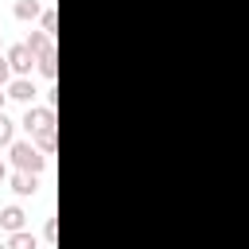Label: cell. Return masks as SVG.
<instances>
[{
	"label": "cell",
	"instance_id": "6da1fadb",
	"mask_svg": "<svg viewBox=\"0 0 249 249\" xmlns=\"http://www.w3.org/2000/svg\"><path fill=\"white\" fill-rule=\"evenodd\" d=\"M12 163H16L19 171H35V175H39V171L47 167V156H43L31 140H12Z\"/></svg>",
	"mask_w": 249,
	"mask_h": 249
},
{
	"label": "cell",
	"instance_id": "7a4b0ae2",
	"mask_svg": "<svg viewBox=\"0 0 249 249\" xmlns=\"http://www.w3.org/2000/svg\"><path fill=\"white\" fill-rule=\"evenodd\" d=\"M23 128H27L31 136H43L47 128H54V109H51V105H31V109L23 113Z\"/></svg>",
	"mask_w": 249,
	"mask_h": 249
},
{
	"label": "cell",
	"instance_id": "3957f363",
	"mask_svg": "<svg viewBox=\"0 0 249 249\" xmlns=\"http://www.w3.org/2000/svg\"><path fill=\"white\" fill-rule=\"evenodd\" d=\"M8 62H12V70H16L19 78H27V74L39 66V54H35L27 43H16V47H8Z\"/></svg>",
	"mask_w": 249,
	"mask_h": 249
},
{
	"label": "cell",
	"instance_id": "277c9868",
	"mask_svg": "<svg viewBox=\"0 0 249 249\" xmlns=\"http://www.w3.org/2000/svg\"><path fill=\"white\" fill-rule=\"evenodd\" d=\"M35 93H39V89H35L31 78H16V82H8V97H16V101H27V105H31Z\"/></svg>",
	"mask_w": 249,
	"mask_h": 249
},
{
	"label": "cell",
	"instance_id": "5b68a950",
	"mask_svg": "<svg viewBox=\"0 0 249 249\" xmlns=\"http://www.w3.org/2000/svg\"><path fill=\"white\" fill-rule=\"evenodd\" d=\"M12 191H16L19 198L35 195V191H39V179H35V171H16V175H12Z\"/></svg>",
	"mask_w": 249,
	"mask_h": 249
},
{
	"label": "cell",
	"instance_id": "8992f818",
	"mask_svg": "<svg viewBox=\"0 0 249 249\" xmlns=\"http://www.w3.org/2000/svg\"><path fill=\"white\" fill-rule=\"evenodd\" d=\"M23 222H27V214L19 206H0V230L16 233V230H23Z\"/></svg>",
	"mask_w": 249,
	"mask_h": 249
},
{
	"label": "cell",
	"instance_id": "52a82bcc",
	"mask_svg": "<svg viewBox=\"0 0 249 249\" xmlns=\"http://www.w3.org/2000/svg\"><path fill=\"white\" fill-rule=\"evenodd\" d=\"M27 47H31L35 54H43V51L54 47V35H51V31H31V35H27Z\"/></svg>",
	"mask_w": 249,
	"mask_h": 249
},
{
	"label": "cell",
	"instance_id": "ba28073f",
	"mask_svg": "<svg viewBox=\"0 0 249 249\" xmlns=\"http://www.w3.org/2000/svg\"><path fill=\"white\" fill-rule=\"evenodd\" d=\"M8 249H39V241H35V233L16 230V233H8Z\"/></svg>",
	"mask_w": 249,
	"mask_h": 249
},
{
	"label": "cell",
	"instance_id": "9c48e42d",
	"mask_svg": "<svg viewBox=\"0 0 249 249\" xmlns=\"http://www.w3.org/2000/svg\"><path fill=\"white\" fill-rule=\"evenodd\" d=\"M16 19H35L39 16V0H16Z\"/></svg>",
	"mask_w": 249,
	"mask_h": 249
},
{
	"label": "cell",
	"instance_id": "30bf717a",
	"mask_svg": "<svg viewBox=\"0 0 249 249\" xmlns=\"http://www.w3.org/2000/svg\"><path fill=\"white\" fill-rule=\"evenodd\" d=\"M16 140V124H12V117L8 113H0V148L4 144H12Z\"/></svg>",
	"mask_w": 249,
	"mask_h": 249
},
{
	"label": "cell",
	"instance_id": "8fae6325",
	"mask_svg": "<svg viewBox=\"0 0 249 249\" xmlns=\"http://www.w3.org/2000/svg\"><path fill=\"white\" fill-rule=\"evenodd\" d=\"M39 74H43V78H54V47L39 54Z\"/></svg>",
	"mask_w": 249,
	"mask_h": 249
},
{
	"label": "cell",
	"instance_id": "7c38bea8",
	"mask_svg": "<svg viewBox=\"0 0 249 249\" xmlns=\"http://www.w3.org/2000/svg\"><path fill=\"white\" fill-rule=\"evenodd\" d=\"M12 74H16V70H12V62H8V54H0V86H8Z\"/></svg>",
	"mask_w": 249,
	"mask_h": 249
},
{
	"label": "cell",
	"instance_id": "4fadbf2b",
	"mask_svg": "<svg viewBox=\"0 0 249 249\" xmlns=\"http://www.w3.org/2000/svg\"><path fill=\"white\" fill-rule=\"evenodd\" d=\"M39 144H43V152L51 156V152H54V128H47V132L39 136Z\"/></svg>",
	"mask_w": 249,
	"mask_h": 249
},
{
	"label": "cell",
	"instance_id": "5bb4252c",
	"mask_svg": "<svg viewBox=\"0 0 249 249\" xmlns=\"http://www.w3.org/2000/svg\"><path fill=\"white\" fill-rule=\"evenodd\" d=\"M54 27H58V23H54V12L47 8V12H43V31H51V35H54Z\"/></svg>",
	"mask_w": 249,
	"mask_h": 249
},
{
	"label": "cell",
	"instance_id": "9a60e30c",
	"mask_svg": "<svg viewBox=\"0 0 249 249\" xmlns=\"http://www.w3.org/2000/svg\"><path fill=\"white\" fill-rule=\"evenodd\" d=\"M54 230H58V226H54V218H47V222H43V237H47V241H54Z\"/></svg>",
	"mask_w": 249,
	"mask_h": 249
},
{
	"label": "cell",
	"instance_id": "2e32d148",
	"mask_svg": "<svg viewBox=\"0 0 249 249\" xmlns=\"http://www.w3.org/2000/svg\"><path fill=\"white\" fill-rule=\"evenodd\" d=\"M4 101H8V89L0 86V113H4Z\"/></svg>",
	"mask_w": 249,
	"mask_h": 249
},
{
	"label": "cell",
	"instance_id": "e0dca14e",
	"mask_svg": "<svg viewBox=\"0 0 249 249\" xmlns=\"http://www.w3.org/2000/svg\"><path fill=\"white\" fill-rule=\"evenodd\" d=\"M4 179H8V163L0 160V183H4Z\"/></svg>",
	"mask_w": 249,
	"mask_h": 249
},
{
	"label": "cell",
	"instance_id": "ac0fdd59",
	"mask_svg": "<svg viewBox=\"0 0 249 249\" xmlns=\"http://www.w3.org/2000/svg\"><path fill=\"white\" fill-rule=\"evenodd\" d=\"M0 249H8V241H0Z\"/></svg>",
	"mask_w": 249,
	"mask_h": 249
}]
</instances>
